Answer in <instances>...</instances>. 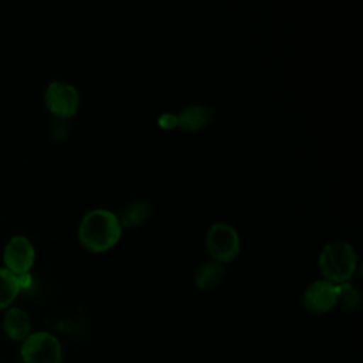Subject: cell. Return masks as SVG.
Segmentation results:
<instances>
[{"label":"cell","instance_id":"cell-1","mask_svg":"<svg viewBox=\"0 0 363 363\" xmlns=\"http://www.w3.org/2000/svg\"><path fill=\"white\" fill-rule=\"evenodd\" d=\"M122 227L118 216L108 208L86 211L78 225L81 244L92 252H104L112 248L121 238Z\"/></svg>","mask_w":363,"mask_h":363},{"label":"cell","instance_id":"cell-2","mask_svg":"<svg viewBox=\"0 0 363 363\" xmlns=\"http://www.w3.org/2000/svg\"><path fill=\"white\" fill-rule=\"evenodd\" d=\"M357 265L354 247L343 240L326 242L319 254L318 267L323 279L342 284L352 278Z\"/></svg>","mask_w":363,"mask_h":363},{"label":"cell","instance_id":"cell-3","mask_svg":"<svg viewBox=\"0 0 363 363\" xmlns=\"http://www.w3.org/2000/svg\"><path fill=\"white\" fill-rule=\"evenodd\" d=\"M206 247L211 259L224 264L233 261L240 254L241 238L235 227L224 221H217L207 230Z\"/></svg>","mask_w":363,"mask_h":363},{"label":"cell","instance_id":"cell-4","mask_svg":"<svg viewBox=\"0 0 363 363\" xmlns=\"http://www.w3.org/2000/svg\"><path fill=\"white\" fill-rule=\"evenodd\" d=\"M24 363H61L62 349L60 340L50 332H31L20 347Z\"/></svg>","mask_w":363,"mask_h":363},{"label":"cell","instance_id":"cell-5","mask_svg":"<svg viewBox=\"0 0 363 363\" xmlns=\"http://www.w3.org/2000/svg\"><path fill=\"white\" fill-rule=\"evenodd\" d=\"M79 99L81 98L77 86L61 79L48 82L44 92L45 106L60 119L71 118L79 108Z\"/></svg>","mask_w":363,"mask_h":363},{"label":"cell","instance_id":"cell-6","mask_svg":"<svg viewBox=\"0 0 363 363\" xmlns=\"http://www.w3.org/2000/svg\"><path fill=\"white\" fill-rule=\"evenodd\" d=\"M35 248L31 240L23 234L11 235L3 250L4 267L16 275L28 272L34 264Z\"/></svg>","mask_w":363,"mask_h":363},{"label":"cell","instance_id":"cell-7","mask_svg":"<svg viewBox=\"0 0 363 363\" xmlns=\"http://www.w3.org/2000/svg\"><path fill=\"white\" fill-rule=\"evenodd\" d=\"M337 284L326 279L311 282L302 296L303 306L312 313H325L336 305Z\"/></svg>","mask_w":363,"mask_h":363},{"label":"cell","instance_id":"cell-8","mask_svg":"<svg viewBox=\"0 0 363 363\" xmlns=\"http://www.w3.org/2000/svg\"><path fill=\"white\" fill-rule=\"evenodd\" d=\"M1 328L11 340L23 342L31 333L28 312L20 306H9L3 315Z\"/></svg>","mask_w":363,"mask_h":363},{"label":"cell","instance_id":"cell-9","mask_svg":"<svg viewBox=\"0 0 363 363\" xmlns=\"http://www.w3.org/2000/svg\"><path fill=\"white\" fill-rule=\"evenodd\" d=\"M177 126L184 130H199L204 128L213 118V111L200 104L187 105L177 113Z\"/></svg>","mask_w":363,"mask_h":363},{"label":"cell","instance_id":"cell-10","mask_svg":"<svg viewBox=\"0 0 363 363\" xmlns=\"http://www.w3.org/2000/svg\"><path fill=\"white\" fill-rule=\"evenodd\" d=\"M224 275L223 264L210 259L199 265L194 272V284L200 289H213L217 286Z\"/></svg>","mask_w":363,"mask_h":363},{"label":"cell","instance_id":"cell-11","mask_svg":"<svg viewBox=\"0 0 363 363\" xmlns=\"http://www.w3.org/2000/svg\"><path fill=\"white\" fill-rule=\"evenodd\" d=\"M150 214V203L142 199L132 200L125 206L119 218L122 228H132L145 221Z\"/></svg>","mask_w":363,"mask_h":363},{"label":"cell","instance_id":"cell-12","mask_svg":"<svg viewBox=\"0 0 363 363\" xmlns=\"http://www.w3.org/2000/svg\"><path fill=\"white\" fill-rule=\"evenodd\" d=\"M21 286L17 275L0 265V309H7L17 298Z\"/></svg>","mask_w":363,"mask_h":363},{"label":"cell","instance_id":"cell-13","mask_svg":"<svg viewBox=\"0 0 363 363\" xmlns=\"http://www.w3.org/2000/svg\"><path fill=\"white\" fill-rule=\"evenodd\" d=\"M336 303L346 311H354L360 303L359 289L349 281L337 284V298Z\"/></svg>","mask_w":363,"mask_h":363},{"label":"cell","instance_id":"cell-14","mask_svg":"<svg viewBox=\"0 0 363 363\" xmlns=\"http://www.w3.org/2000/svg\"><path fill=\"white\" fill-rule=\"evenodd\" d=\"M157 123L163 129H173L177 126V115L173 112H163L157 118Z\"/></svg>","mask_w":363,"mask_h":363}]
</instances>
